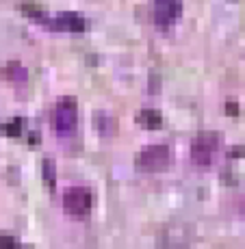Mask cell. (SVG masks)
Wrapping results in <instances>:
<instances>
[{"mask_svg": "<svg viewBox=\"0 0 245 249\" xmlns=\"http://www.w3.org/2000/svg\"><path fill=\"white\" fill-rule=\"evenodd\" d=\"M170 165V147L167 145H148L134 156V167L143 174H156Z\"/></svg>", "mask_w": 245, "mask_h": 249, "instance_id": "obj_1", "label": "cell"}, {"mask_svg": "<svg viewBox=\"0 0 245 249\" xmlns=\"http://www.w3.org/2000/svg\"><path fill=\"white\" fill-rule=\"evenodd\" d=\"M52 126L61 137H67L78 126V107L72 98H63L57 102L55 115H52Z\"/></svg>", "mask_w": 245, "mask_h": 249, "instance_id": "obj_2", "label": "cell"}, {"mask_svg": "<svg viewBox=\"0 0 245 249\" xmlns=\"http://www.w3.org/2000/svg\"><path fill=\"white\" fill-rule=\"evenodd\" d=\"M217 150H219L217 132H200L191 143V160L198 167H208L215 160Z\"/></svg>", "mask_w": 245, "mask_h": 249, "instance_id": "obj_3", "label": "cell"}, {"mask_svg": "<svg viewBox=\"0 0 245 249\" xmlns=\"http://www.w3.org/2000/svg\"><path fill=\"white\" fill-rule=\"evenodd\" d=\"M94 197L87 186H70L63 193V210L70 217H87Z\"/></svg>", "mask_w": 245, "mask_h": 249, "instance_id": "obj_4", "label": "cell"}, {"mask_svg": "<svg viewBox=\"0 0 245 249\" xmlns=\"http://www.w3.org/2000/svg\"><path fill=\"white\" fill-rule=\"evenodd\" d=\"M182 16V0H154V22L158 28H170Z\"/></svg>", "mask_w": 245, "mask_h": 249, "instance_id": "obj_5", "label": "cell"}, {"mask_svg": "<svg viewBox=\"0 0 245 249\" xmlns=\"http://www.w3.org/2000/svg\"><path fill=\"white\" fill-rule=\"evenodd\" d=\"M50 31H72V33H83L87 28L85 18H80L78 13H61V16L52 18V20H41Z\"/></svg>", "mask_w": 245, "mask_h": 249, "instance_id": "obj_6", "label": "cell"}, {"mask_svg": "<svg viewBox=\"0 0 245 249\" xmlns=\"http://www.w3.org/2000/svg\"><path fill=\"white\" fill-rule=\"evenodd\" d=\"M137 124H141L143 128L154 130V128H161L163 117H161V113L158 111H154V108H146V111H141L137 115Z\"/></svg>", "mask_w": 245, "mask_h": 249, "instance_id": "obj_7", "label": "cell"}, {"mask_svg": "<svg viewBox=\"0 0 245 249\" xmlns=\"http://www.w3.org/2000/svg\"><path fill=\"white\" fill-rule=\"evenodd\" d=\"M4 76L13 83H26V70L20 63H9L7 70H4Z\"/></svg>", "mask_w": 245, "mask_h": 249, "instance_id": "obj_8", "label": "cell"}, {"mask_svg": "<svg viewBox=\"0 0 245 249\" xmlns=\"http://www.w3.org/2000/svg\"><path fill=\"white\" fill-rule=\"evenodd\" d=\"M0 249H20V245H18V241L11 234L0 232Z\"/></svg>", "mask_w": 245, "mask_h": 249, "instance_id": "obj_9", "label": "cell"}, {"mask_svg": "<svg viewBox=\"0 0 245 249\" xmlns=\"http://www.w3.org/2000/svg\"><path fill=\"white\" fill-rule=\"evenodd\" d=\"M44 178H46V182H48V186H52L55 184V165H52V160L50 159H46L44 160Z\"/></svg>", "mask_w": 245, "mask_h": 249, "instance_id": "obj_10", "label": "cell"}, {"mask_svg": "<svg viewBox=\"0 0 245 249\" xmlns=\"http://www.w3.org/2000/svg\"><path fill=\"white\" fill-rule=\"evenodd\" d=\"M20 126H22V124H20V122H18V119H16V122H13V126H7L9 135H18V130H20Z\"/></svg>", "mask_w": 245, "mask_h": 249, "instance_id": "obj_11", "label": "cell"}]
</instances>
